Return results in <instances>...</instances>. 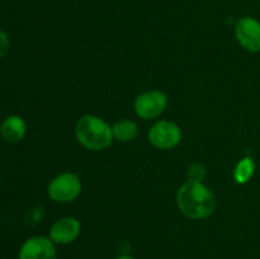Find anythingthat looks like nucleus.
Wrapping results in <instances>:
<instances>
[{"label": "nucleus", "mask_w": 260, "mask_h": 259, "mask_svg": "<svg viewBox=\"0 0 260 259\" xmlns=\"http://www.w3.org/2000/svg\"><path fill=\"white\" fill-rule=\"evenodd\" d=\"M116 259H135V258H132V256H129V255H121Z\"/></svg>", "instance_id": "14"}, {"label": "nucleus", "mask_w": 260, "mask_h": 259, "mask_svg": "<svg viewBox=\"0 0 260 259\" xmlns=\"http://www.w3.org/2000/svg\"><path fill=\"white\" fill-rule=\"evenodd\" d=\"M8 48H9V40H8L7 35L0 29V58L5 56V53L8 52Z\"/></svg>", "instance_id": "13"}, {"label": "nucleus", "mask_w": 260, "mask_h": 259, "mask_svg": "<svg viewBox=\"0 0 260 259\" xmlns=\"http://www.w3.org/2000/svg\"><path fill=\"white\" fill-rule=\"evenodd\" d=\"M254 169H255V164L250 157H245V159L240 160L239 164L236 165L235 173H234V178L238 183L244 184V183L249 182L250 178L253 177Z\"/></svg>", "instance_id": "11"}, {"label": "nucleus", "mask_w": 260, "mask_h": 259, "mask_svg": "<svg viewBox=\"0 0 260 259\" xmlns=\"http://www.w3.org/2000/svg\"><path fill=\"white\" fill-rule=\"evenodd\" d=\"M177 202L180 211L190 218L208 217L216 207L213 193L202 183L194 180H188L179 188Z\"/></svg>", "instance_id": "1"}, {"label": "nucleus", "mask_w": 260, "mask_h": 259, "mask_svg": "<svg viewBox=\"0 0 260 259\" xmlns=\"http://www.w3.org/2000/svg\"><path fill=\"white\" fill-rule=\"evenodd\" d=\"M19 259H57V256L50 239L35 236L23 244L19 251Z\"/></svg>", "instance_id": "7"}, {"label": "nucleus", "mask_w": 260, "mask_h": 259, "mask_svg": "<svg viewBox=\"0 0 260 259\" xmlns=\"http://www.w3.org/2000/svg\"><path fill=\"white\" fill-rule=\"evenodd\" d=\"M81 192V183L78 175L63 173L56 177L48 185V195L56 202H70Z\"/></svg>", "instance_id": "3"}, {"label": "nucleus", "mask_w": 260, "mask_h": 259, "mask_svg": "<svg viewBox=\"0 0 260 259\" xmlns=\"http://www.w3.org/2000/svg\"><path fill=\"white\" fill-rule=\"evenodd\" d=\"M3 137L9 142H17L23 139L25 134V123L20 117H8L0 127Z\"/></svg>", "instance_id": "9"}, {"label": "nucleus", "mask_w": 260, "mask_h": 259, "mask_svg": "<svg viewBox=\"0 0 260 259\" xmlns=\"http://www.w3.org/2000/svg\"><path fill=\"white\" fill-rule=\"evenodd\" d=\"M206 175V169L201 164L190 165L188 169V180H194V182H201Z\"/></svg>", "instance_id": "12"}, {"label": "nucleus", "mask_w": 260, "mask_h": 259, "mask_svg": "<svg viewBox=\"0 0 260 259\" xmlns=\"http://www.w3.org/2000/svg\"><path fill=\"white\" fill-rule=\"evenodd\" d=\"M80 234V223L74 217H65L56 221L50 231V238L53 243H73Z\"/></svg>", "instance_id": "8"}, {"label": "nucleus", "mask_w": 260, "mask_h": 259, "mask_svg": "<svg viewBox=\"0 0 260 259\" xmlns=\"http://www.w3.org/2000/svg\"><path fill=\"white\" fill-rule=\"evenodd\" d=\"M180 139H182L180 128L172 122H157L149 132L150 142L159 149H172L179 144Z\"/></svg>", "instance_id": "5"}, {"label": "nucleus", "mask_w": 260, "mask_h": 259, "mask_svg": "<svg viewBox=\"0 0 260 259\" xmlns=\"http://www.w3.org/2000/svg\"><path fill=\"white\" fill-rule=\"evenodd\" d=\"M79 142L90 150H103L112 144L113 132L109 124L95 116H84L76 123Z\"/></svg>", "instance_id": "2"}, {"label": "nucleus", "mask_w": 260, "mask_h": 259, "mask_svg": "<svg viewBox=\"0 0 260 259\" xmlns=\"http://www.w3.org/2000/svg\"><path fill=\"white\" fill-rule=\"evenodd\" d=\"M112 132H113V137H116L119 141H132L135 137L137 136V126L135 122L128 121V119H123L119 121L112 127Z\"/></svg>", "instance_id": "10"}, {"label": "nucleus", "mask_w": 260, "mask_h": 259, "mask_svg": "<svg viewBox=\"0 0 260 259\" xmlns=\"http://www.w3.org/2000/svg\"><path fill=\"white\" fill-rule=\"evenodd\" d=\"M168 99L162 91L152 90L141 94L135 101V109L141 118L151 119L160 116L167 108Z\"/></svg>", "instance_id": "4"}, {"label": "nucleus", "mask_w": 260, "mask_h": 259, "mask_svg": "<svg viewBox=\"0 0 260 259\" xmlns=\"http://www.w3.org/2000/svg\"><path fill=\"white\" fill-rule=\"evenodd\" d=\"M235 35L239 43L249 52L260 51V23L251 17H244L236 23Z\"/></svg>", "instance_id": "6"}]
</instances>
